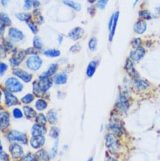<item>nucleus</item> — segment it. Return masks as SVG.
Listing matches in <instances>:
<instances>
[{
    "label": "nucleus",
    "mask_w": 160,
    "mask_h": 161,
    "mask_svg": "<svg viewBox=\"0 0 160 161\" xmlns=\"http://www.w3.org/2000/svg\"><path fill=\"white\" fill-rule=\"evenodd\" d=\"M9 1H10V0H1V4H2L3 6H6L7 3H8Z\"/></svg>",
    "instance_id": "57"
},
{
    "label": "nucleus",
    "mask_w": 160,
    "mask_h": 161,
    "mask_svg": "<svg viewBox=\"0 0 160 161\" xmlns=\"http://www.w3.org/2000/svg\"><path fill=\"white\" fill-rule=\"evenodd\" d=\"M63 3H64L66 6L73 8L74 10L77 11V12H78V11H80V9H81V6H80V4H78V3H76V2H74V1H72V0H63Z\"/></svg>",
    "instance_id": "28"
},
{
    "label": "nucleus",
    "mask_w": 160,
    "mask_h": 161,
    "mask_svg": "<svg viewBox=\"0 0 160 161\" xmlns=\"http://www.w3.org/2000/svg\"><path fill=\"white\" fill-rule=\"evenodd\" d=\"M43 21H44L43 18H42V17H40V16H39V18H38V19H37V23H38V24L43 23Z\"/></svg>",
    "instance_id": "58"
},
{
    "label": "nucleus",
    "mask_w": 160,
    "mask_h": 161,
    "mask_svg": "<svg viewBox=\"0 0 160 161\" xmlns=\"http://www.w3.org/2000/svg\"><path fill=\"white\" fill-rule=\"evenodd\" d=\"M36 155H37L38 159L39 161H49V159H51L48 152L46 150H43V149L39 150L36 153Z\"/></svg>",
    "instance_id": "26"
},
{
    "label": "nucleus",
    "mask_w": 160,
    "mask_h": 161,
    "mask_svg": "<svg viewBox=\"0 0 160 161\" xmlns=\"http://www.w3.org/2000/svg\"><path fill=\"white\" fill-rule=\"evenodd\" d=\"M57 70H58V64L54 63V64L50 65L48 69L46 72H44V73L39 75V80H43V79L50 78L52 75H54V74H55L56 72H57Z\"/></svg>",
    "instance_id": "13"
},
{
    "label": "nucleus",
    "mask_w": 160,
    "mask_h": 161,
    "mask_svg": "<svg viewBox=\"0 0 160 161\" xmlns=\"http://www.w3.org/2000/svg\"><path fill=\"white\" fill-rule=\"evenodd\" d=\"M109 129L110 130V131L112 132V134L114 136L119 137H121L123 135V130H122V128L119 125H117V124H115V123L110 124L109 125Z\"/></svg>",
    "instance_id": "22"
},
{
    "label": "nucleus",
    "mask_w": 160,
    "mask_h": 161,
    "mask_svg": "<svg viewBox=\"0 0 160 161\" xmlns=\"http://www.w3.org/2000/svg\"><path fill=\"white\" fill-rule=\"evenodd\" d=\"M43 54L44 55L47 56V57H52V58H55V57L61 55V52L56 49L46 50V51H44Z\"/></svg>",
    "instance_id": "29"
},
{
    "label": "nucleus",
    "mask_w": 160,
    "mask_h": 161,
    "mask_svg": "<svg viewBox=\"0 0 160 161\" xmlns=\"http://www.w3.org/2000/svg\"><path fill=\"white\" fill-rule=\"evenodd\" d=\"M125 70L129 74V76H131L135 79L138 78V74H137V72L136 71L135 68H134L133 62L129 58L126 60V62H125Z\"/></svg>",
    "instance_id": "15"
},
{
    "label": "nucleus",
    "mask_w": 160,
    "mask_h": 161,
    "mask_svg": "<svg viewBox=\"0 0 160 161\" xmlns=\"http://www.w3.org/2000/svg\"><path fill=\"white\" fill-rule=\"evenodd\" d=\"M108 2H109V0H98V3H97L96 6H97L98 8L103 10L105 7H106V6H107Z\"/></svg>",
    "instance_id": "47"
},
{
    "label": "nucleus",
    "mask_w": 160,
    "mask_h": 161,
    "mask_svg": "<svg viewBox=\"0 0 160 161\" xmlns=\"http://www.w3.org/2000/svg\"><path fill=\"white\" fill-rule=\"evenodd\" d=\"M23 111H24V114L26 118L28 119H32V118H36L37 117V113L36 111L28 105H25L23 107Z\"/></svg>",
    "instance_id": "23"
},
{
    "label": "nucleus",
    "mask_w": 160,
    "mask_h": 161,
    "mask_svg": "<svg viewBox=\"0 0 160 161\" xmlns=\"http://www.w3.org/2000/svg\"><path fill=\"white\" fill-rule=\"evenodd\" d=\"M139 18L143 20H150L152 19V15L148 10H142L138 13Z\"/></svg>",
    "instance_id": "30"
},
{
    "label": "nucleus",
    "mask_w": 160,
    "mask_h": 161,
    "mask_svg": "<svg viewBox=\"0 0 160 161\" xmlns=\"http://www.w3.org/2000/svg\"><path fill=\"white\" fill-rule=\"evenodd\" d=\"M17 18L19 19V20H21V21H25V22H29V20L31 19L32 16L30 13H18L17 15Z\"/></svg>",
    "instance_id": "33"
},
{
    "label": "nucleus",
    "mask_w": 160,
    "mask_h": 161,
    "mask_svg": "<svg viewBox=\"0 0 160 161\" xmlns=\"http://www.w3.org/2000/svg\"><path fill=\"white\" fill-rule=\"evenodd\" d=\"M45 142H46V137L43 135L32 137L30 139V144L33 149L41 148L45 144Z\"/></svg>",
    "instance_id": "12"
},
{
    "label": "nucleus",
    "mask_w": 160,
    "mask_h": 161,
    "mask_svg": "<svg viewBox=\"0 0 160 161\" xmlns=\"http://www.w3.org/2000/svg\"><path fill=\"white\" fill-rule=\"evenodd\" d=\"M107 161H118V160L116 159L115 158H113V157H108V158H107Z\"/></svg>",
    "instance_id": "59"
},
{
    "label": "nucleus",
    "mask_w": 160,
    "mask_h": 161,
    "mask_svg": "<svg viewBox=\"0 0 160 161\" xmlns=\"http://www.w3.org/2000/svg\"><path fill=\"white\" fill-rule=\"evenodd\" d=\"M25 54H26L25 51H16L15 53H13V56L16 57L17 59H19V61H21V62L24 60Z\"/></svg>",
    "instance_id": "43"
},
{
    "label": "nucleus",
    "mask_w": 160,
    "mask_h": 161,
    "mask_svg": "<svg viewBox=\"0 0 160 161\" xmlns=\"http://www.w3.org/2000/svg\"><path fill=\"white\" fill-rule=\"evenodd\" d=\"M6 25H5V24L1 23V26H0V33H1V35H3L4 31H5V27H6Z\"/></svg>",
    "instance_id": "55"
},
{
    "label": "nucleus",
    "mask_w": 160,
    "mask_h": 161,
    "mask_svg": "<svg viewBox=\"0 0 160 161\" xmlns=\"http://www.w3.org/2000/svg\"><path fill=\"white\" fill-rule=\"evenodd\" d=\"M39 88H40V92L43 95L46 92H47L49 90V88L52 87L54 80L51 78H47V79H43V80H39Z\"/></svg>",
    "instance_id": "16"
},
{
    "label": "nucleus",
    "mask_w": 160,
    "mask_h": 161,
    "mask_svg": "<svg viewBox=\"0 0 160 161\" xmlns=\"http://www.w3.org/2000/svg\"><path fill=\"white\" fill-rule=\"evenodd\" d=\"M39 5H40L39 1H38V0H33V7H34V8L39 7Z\"/></svg>",
    "instance_id": "56"
},
{
    "label": "nucleus",
    "mask_w": 160,
    "mask_h": 161,
    "mask_svg": "<svg viewBox=\"0 0 160 161\" xmlns=\"http://www.w3.org/2000/svg\"><path fill=\"white\" fill-rule=\"evenodd\" d=\"M35 108L39 111H42L44 110H46L47 108V103L45 99L39 98L35 102Z\"/></svg>",
    "instance_id": "27"
},
{
    "label": "nucleus",
    "mask_w": 160,
    "mask_h": 161,
    "mask_svg": "<svg viewBox=\"0 0 160 161\" xmlns=\"http://www.w3.org/2000/svg\"><path fill=\"white\" fill-rule=\"evenodd\" d=\"M68 80V75L65 73H59L54 76V82L57 85H62L65 84Z\"/></svg>",
    "instance_id": "21"
},
{
    "label": "nucleus",
    "mask_w": 160,
    "mask_h": 161,
    "mask_svg": "<svg viewBox=\"0 0 160 161\" xmlns=\"http://www.w3.org/2000/svg\"><path fill=\"white\" fill-rule=\"evenodd\" d=\"M146 54V51L144 49V47H139L137 48H135L133 51L130 52L129 54V59L134 62H137L141 61L142 59L144 57Z\"/></svg>",
    "instance_id": "6"
},
{
    "label": "nucleus",
    "mask_w": 160,
    "mask_h": 161,
    "mask_svg": "<svg viewBox=\"0 0 160 161\" xmlns=\"http://www.w3.org/2000/svg\"><path fill=\"white\" fill-rule=\"evenodd\" d=\"M84 30L81 27H75L73 30L69 32L68 37L73 40H79L84 35Z\"/></svg>",
    "instance_id": "14"
},
{
    "label": "nucleus",
    "mask_w": 160,
    "mask_h": 161,
    "mask_svg": "<svg viewBox=\"0 0 160 161\" xmlns=\"http://www.w3.org/2000/svg\"><path fill=\"white\" fill-rule=\"evenodd\" d=\"M80 50V45H79V44H75V45H74V46L70 48V52H72V53H78Z\"/></svg>",
    "instance_id": "53"
},
{
    "label": "nucleus",
    "mask_w": 160,
    "mask_h": 161,
    "mask_svg": "<svg viewBox=\"0 0 160 161\" xmlns=\"http://www.w3.org/2000/svg\"><path fill=\"white\" fill-rule=\"evenodd\" d=\"M32 91L35 95H38V94H41L40 92V88H39V80H34L32 82Z\"/></svg>",
    "instance_id": "42"
},
{
    "label": "nucleus",
    "mask_w": 160,
    "mask_h": 161,
    "mask_svg": "<svg viewBox=\"0 0 160 161\" xmlns=\"http://www.w3.org/2000/svg\"><path fill=\"white\" fill-rule=\"evenodd\" d=\"M47 131V129L44 125H40V124H34L32 127V136L35 137V136H41V135H44Z\"/></svg>",
    "instance_id": "17"
},
{
    "label": "nucleus",
    "mask_w": 160,
    "mask_h": 161,
    "mask_svg": "<svg viewBox=\"0 0 160 161\" xmlns=\"http://www.w3.org/2000/svg\"><path fill=\"white\" fill-rule=\"evenodd\" d=\"M88 1V3H90V4H94L96 0H87Z\"/></svg>",
    "instance_id": "61"
},
{
    "label": "nucleus",
    "mask_w": 160,
    "mask_h": 161,
    "mask_svg": "<svg viewBox=\"0 0 160 161\" xmlns=\"http://www.w3.org/2000/svg\"><path fill=\"white\" fill-rule=\"evenodd\" d=\"M35 121H36V124L45 126L46 124H47V118L44 114L40 113V114H38L37 117L35 118Z\"/></svg>",
    "instance_id": "31"
},
{
    "label": "nucleus",
    "mask_w": 160,
    "mask_h": 161,
    "mask_svg": "<svg viewBox=\"0 0 160 161\" xmlns=\"http://www.w3.org/2000/svg\"><path fill=\"white\" fill-rule=\"evenodd\" d=\"M8 36L10 38V39H12L15 42H19L21 40L24 39V33L21 31H19V29L14 28V27H11L8 31Z\"/></svg>",
    "instance_id": "8"
},
{
    "label": "nucleus",
    "mask_w": 160,
    "mask_h": 161,
    "mask_svg": "<svg viewBox=\"0 0 160 161\" xmlns=\"http://www.w3.org/2000/svg\"><path fill=\"white\" fill-rule=\"evenodd\" d=\"M3 93L5 95V103L7 107H12V106L19 104V100L17 98V96L13 95L12 92H10L6 88V89H3Z\"/></svg>",
    "instance_id": "7"
},
{
    "label": "nucleus",
    "mask_w": 160,
    "mask_h": 161,
    "mask_svg": "<svg viewBox=\"0 0 160 161\" xmlns=\"http://www.w3.org/2000/svg\"><path fill=\"white\" fill-rule=\"evenodd\" d=\"M6 138L8 141L12 143H21L26 144H27V137L25 133L20 132L19 130H9L6 134Z\"/></svg>",
    "instance_id": "1"
},
{
    "label": "nucleus",
    "mask_w": 160,
    "mask_h": 161,
    "mask_svg": "<svg viewBox=\"0 0 160 161\" xmlns=\"http://www.w3.org/2000/svg\"><path fill=\"white\" fill-rule=\"evenodd\" d=\"M135 86L139 90H145L150 87V83L144 79H140L139 77L135 79Z\"/></svg>",
    "instance_id": "20"
},
{
    "label": "nucleus",
    "mask_w": 160,
    "mask_h": 161,
    "mask_svg": "<svg viewBox=\"0 0 160 161\" xmlns=\"http://www.w3.org/2000/svg\"><path fill=\"white\" fill-rule=\"evenodd\" d=\"M0 51H1V58H5L7 54V49L5 47V46L3 44L0 46Z\"/></svg>",
    "instance_id": "52"
},
{
    "label": "nucleus",
    "mask_w": 160,
    "mask_h": 161,
    "mask_svg": "<svg viewBox=\"0 0 160 161\" xmlns=\"http://www.w3.org/2000/svg\"><path fill=\"white\" fill-rule=\"evenodd\" d=\"M0 157H1V161H10L9 155L6 154L4 151H0Z\"/></svg>",
    "instance_id": "51"
},
{
    "label": "nucleus",
    "mask_w": 160,
    "mask_h": 161,
    "mask_svg": "<svg viewBox=\"0 0 160 161\" xmlns=\"http://www.w3.org/2000/svg\"><path fill=\"white\" fill-rule=\"evenodd\" d=\"M131 45L135 47V48H137L139 47H142V40L141 39L139 38H134L131 41Z\"/></svg>",
    "instance_id": "44"
},
{
    "label": "nucleus",
    "mask_w": 160,
    "mask_h": 161,
    "mask_svg": "<svg viewBox=\"0 0 160 161\" xmlns=\"http://www.w3.org/2000/svg\"><path fill=\"white\" fill-rule=\"evenodd\" d=\"M13 74L17 77H19V79L25 81V82H30L32 79V75L31 74H29L28 72L24 71L22 69H19V68H13Z\"/></svg>",
    "instance_id": "9"
},
{
    "label": "nucleus",
    "mask_w": 160,
    "mask_h": 161,
    "mask_svg": "<svg viewBox=\"0 0 160 161\" xmlns=\"http://www.w3.org/2000/svg\"><path fill=\"white\" fill-rule=\"evenodd\" d=\"M10 126V114L6 110H1L0 113V130H5Z\"/></svg>",
    "instance_id": "10"
},
{
    "label": "nucleus",
    "mask_w": 160,
    "mask_h": 161,
    "mask_svg": "<svg viewBox=\"0 0 160 161\" xmlns=\"http://www.w3.org/2000/svg\"><path fill=\"white\" fill-rule=\"evenodd\" d=\"M27 25L29 26V28L31 29V31L33 32V33H37L38 32V27L37 25H35L33 22H28Z\"/></svg>",
    "instance_id": "50"
},
{
    "label": "nucleus",
    "mask_w": 160,
    "mask_h": 161,
    "mask_svg": "<svg viewBox=\"0 0 160 161\" xmlns=\"http://www.w3.org/2000/svg\"><path fill=\"white\" fill-rule=\"evenodd\" d=\"M117 110H119L121 112H126L129 108V102L127 97L124 95V94H121L119 100L117 103Z\"/></svg>",
    "instance_id": "11"
},
{
    "label": "nucleus",
    "mask_w": 160,
    "mask_h": 161,
    "mask_svg": "<svg viewBox=\"0 0 160 161\" xmlns=\"http://www.w3.org/2000/svg\"><path fill=\"white\" fill-rule=\"evenodd\" d=\"M13 116L16 119H20L23 118V112L19 108H15L13 110Z\"/></svg>",
    "instance_id": "41"
},
{
    "label": "nucleus",
    "mask_w": 160,
    "mask_h": 161,
    "mask_svg": "<svg viewBox=\"0 0 160 161\" xmlns=\"http://www.w3.org/2000/svg\"><path fill=\"white\" fill-rule=\"evenodd\" d=\"M9 151L13 159H19L24 156V150L21 145L14 143L9 146Z\"/></svg>",
    "instance_id": "5"
},
{
    "label": "nucleus",
    "mask_w": 160,
    "mask_h": 161,
    "mask_svg": "<svg viewBox=\"0 0 160 161\" xmlns=\"http://www.w3.org/2000/svg\"><path fill=\"white\" fill-rule=\"evenodd\" d=\"M32 6H33V0H24L25 10H30Z\"/></svg>",
    "instance_id": "46"
},
{
    "label": "nucleus",
    "mask_w": 160,
    "mask_h": 161,
    "mask_svg": "<svg viewBox=\"0 0 160 161\" xmlns=\"http://www.w3.org/2000/svg\"><path fill=\"white\" fill-rule=\"evenodd\" d=\"M87 161H94V159H93L92 157H90V158H89V159H87Z\"/></svg>",
    "instance_id": "62"
},
{
    "label": "nucleus",
    "mask_w": 160,
    "mask_h": 161,
    "mask_svg": "<svg viewBox=\"0 0 160 161\" xmlns=\"http://www.w3.org/2000/svg\"><path fill=\"white\" fill-rule=\"evenodd\" d=\"M49 134L51 137H53V138H54V139L57 140L58 137H59V135H60V129L57 128V127H52L50 129Z\"/></svg>",
    "instance_id": "38"
},
{
    "label": "nucleus",
    "mask_w": 160,
    "mask_h": 161,
    "mask_svg": "<svg viewBox=\"0 0 160 161\" xmlns=\"http://www.w3.org/2000/svg\"><path fill=\"white\" fill-rule=\"evenodd\" d=\"M3 45L5 46V47L6 48L7 51H11V52H13V53H15V52L17 51L16 48H15V47H14L9 40H7L6 39H4V40H3Z\"/></svg>",
    "instance_id": "35"
},
{
    "label": "nucleus",
    "mask_w": 160,
    "mask_h": 161,
    "mask_svg": "<svg viewBox=\"0 0 160 161\" xmlns=\"http://www.w3.org/2000/svg\"><path fill=\"white\" fill-rule=\"evenodd\" d=\"M34 100V95L33 94H26L25 96L21 98V103L24 104H30Z\"/></svg>",
    "instance_id": "32"
},
{
    "label": "nucleus",
    "mask_w": 160,
    "mask_h": 161,
    "mask_svg": "<svg viewBox=\"0 0 160 161\" xmlns=\"http://www.w3.org/2000/svg\"><path fill=\"white\" fill-rule=\"evenodd\" d=\"M33 47L38 50H41L43 48V44L41 42V39L39 37H34L33 39Z\"/></svg>",
    "instance_id": "37"
},
{
    "label": "nucleus",
    "mask_w": 160,
    "mask_h": 161,
    "mask_svg": "<svg viewBox=\"0 0 160 161\" xmlns=\"http://www.w3.org/2000/svg\"><path fill=\"white\" fill-rule=\"evenodd\" d=\"M118 18H119V12H117V13L114 14V22H113L112 28H111V31L110 32V37H109L110 41L112 40V39H113L114 35H115L116 28H117V21H118Z\"/></svg>",
    "instance_id": "25"
},
{
    "label": "nucleus",
    "mask_w": 160,
    "mask_h": 161,
    "mask_svg": "<svg viewBox=\"0 0 160 161\" xmlns=\"http://www.w3.org/2000/svg\"><path fill=\"white\" fill-rule=\"evenodd\" d=\"M9 62H10V65H11V67H13V68H17V67H19V65H20V63H21V61H19V59H17L16 57H14L13 56L12 58H10V60H9Z\"/></svg>",
    "instance_id": "40"
},
{
    "label": "nucleus",
    "mask_w": 160,
    "mask_h": 161,
    "mask_svg": "<svg viewBox=\"0 0 160 161\" xmlns=\"http://www.w3.org/2000/svg\"><path fill=\"white\" fill-rule=\"evenodd\" d=\"M137 2H138V0H136L135 3H134V7H135L136 6V4H137Z\"/></svg>",
    "instance_id": "63"
},
{
    "label": "nucleus",
    "mask_w": 160,
    "mask_h": 161,
    "mask_svg": "<svg viewBox=\"0 0 160 161\" xmlns=\"http://www.w3.org/2000/svg\"><path fill=\"white\" fill-rule=\"evenodd\" d=\"M57 145H58V140L55 142L54 146L51 150V152H50V157H51V159H54L56 156V154H57V152H58V147H57Z\"/></svg>",
    "instance_id": "45"
},
{
    "label": "nucleus",
    "mask_w": 160,
    "mask_h": 161,
    "mask_svg": "<svg viewBox=\"0 0 160 161\" xmlns=\"http://www.w3.org/2000/svg\"><path fill=\"white\" fill-rule=\"evenodd\" d=\"M47 118L48 123L51 124H55L58 122V116L55 110H50L47 114Z\"/></svg>",
    "instance_id": "24"
},
{
    "label": "nucleus",
    "mask_w": 160,
    "mask_h": 161,
    "mask_svg": "<svg viewBox=\"0 0 160 161\" xmlns=\"http://www.w3.org/2000/svg\"><path fill=\"white\" fill-rule=\"evenodd\" d=\"M113 22H114V14L111 16L110 19V22H109V30H110V32L111 31V28H112V25H113Z\"/></svg>",
    "instance_id": "54"
},
{
    "label": "nucleus",
    "mask_w": 160,
    "mask_h": 161,
    "mask_svg": "<svg viewBox=\"0 0 160 161\" xmlns=\"http://www.w3.org/2000/svg\"><path fill=\"white\" fill-rule=\"evenodd\" d=\"M25 53H26L27 54H32V55H37L38 54H39V50L36 49L35 47H30V48L26 49Z\"/></svg>",
    "instance_id": "48"
},
{
    "label": "nucleus",
    "mask_w": 160,
    "mask_h": 161,
    "mask_svg": "<svg viewBox=\"0 0 160 161\" xmlns=\"http://www.w3.org/2000/svg\"><path fill=\"white\" fill-rule=\"evenodd\" d=\"M42 60L39 56L31 55L25 62V66L32 71H37L42 66Z\"/></svg>",
    "instance_id": "4"
},
{
    "label": "nucleus",
    "mask_w": 160,
    "mask_h": 161,
    "mask_svg": "<svg viewBox=\"0 0 160 161\" xmlns=\"http://www.w3.org/2000/svg\"><path fill=\"white\" fill-rule=\"evenodd\" d=\"M62 41V35H60L59 36V43H61Z\"/></svg>",
    "instance_id": "60"
},
{
    "label": "nucleus",
    "mask_w": 160,
    "mask_h": 161,
    "mask_svg": "<svg viewBox=\"0 0 160 161\" xmlns=\"http://www.w3.org/2000/svg\"><path fill=\"white\" fill-rule=\"evenodd\" d=\"M0 21H1V23H3V24H5L6 25H12V21H11V19L10 18L8 17V15L6 14V13H1V18H0Z\"/></svg>",
    "instance_id": "36"
},
{
    "label": "nucleus",
    "mask_w": 160,
    "mask_h": 161,
    "mask_svg": "<svg viewBox=\"0 0 160 161\" xmlns=\"http://www.w3.org/2000/svg\"><path fill=\"white\" fill-rule=\"evenodd\" d=\"M105 144H106V147L109 149L111 152H116L120 149V144L117 137L110 133H108L105 135Z\"/></svg>",
    "instance_id": "3"
},
{
    "label": "nucleus",
    "mask_w": 160,
    "mask_h": 161,
    "mask_svg": "<svg viewBox=\"0 0 160 161\" xmlns=\"http://www.w3.org/2000/svg\"><path fill=\"white\" fill-rule=\"evenodd\" d=\"M96 47H97V39L95 38H91L88 41V48L90 51L94 52L96 49Z\"/></svg>",
    "instance_id": "39"
},
{
    "label": "nucleus",
    "mask_w": 160,
    "mask_h": 161,
    "mask_svg": "<svg viewBox=\"0 0 160 161\" xmlns=\"http://www.w3.org/2000/svg\"><path fill=\"white\" fill-rule=\"evenodd\" d=\"M98 62L97 61H92L89 62V64L87 65V68L86 70V74L87 77H92L93 75L95 73V70L97 68Z\"/></svg>",
    "instance_id": "19"
},
{
    "label": "nucleus",
    "mask_w": 160,
    "mask_h": 161,
    "mask_svg": "<svg viewBox=\"0 0 160 161\" xmlns=\"http://www.w3.org/2000/svg\"><path fill=\"white\" fill-rule=\"evenodd\" d=\"M7 68H8V67H7V65L6 63H4V62L0 63V75L1 76H3L5 74L6 71L7 70Z\"/></svg>",
    "instance_id": "49"
},
{
    "label": "nucleus",
    "mask_w": 160,
    "mask_h": 161,
    "mask_svg": "<svg viewBox=\"0 0 160 161\" xmlns=\"http://www.w3.org/2000/svg\"><path fill=\"white\" fill-rule=\"evenodd\" d=\"M146 29H147V24L143 19L136 21L134 25V31L137 34H143L144 32L146 31Z\"/></svg>",
    "instance_id": "18"
},
{
    "label": "nucleus",
    "mask_w": 160,
    "mask_h": 161,
    "mask_svg": "<svg viewBox=\"0 0 160 161\" xmlns=\"http://www.w3.org/2000/svg\"><path fill=\"white\" fill-rule=\"evenodd\" d=\"M37 155L33 154V153H31V152H28L25 155H24L20 161H38L37 159Z\"/></svg>",
    "instance_id": "34"
},
{
    "label": "nucleus",
    "mask_w": 160,
    "mask_h": 161,
    "mask_svg": "<svg viewBox=\"0 0 160 161\" xmlns=\"http://www.w3.org/2000/svg\"><path fill=\"white\" fill-rule=\"evenodd\" d=\"M5 86L7 90L12 93H19L23 90V84L16 77L7 78L5 82Z\"/></svg>",
    "instance_id": "2"
}]
</instances>
